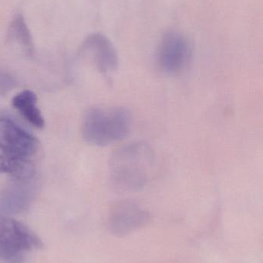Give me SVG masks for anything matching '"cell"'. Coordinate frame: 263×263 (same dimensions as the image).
<instances>
[{
    "instance_id": "obj_1",
    "label": "cell",
    "mask_w": 263,
    "mask_h": 263,
    "mask_svg": "<svg viewBox=\"0 0 263 263\" xmlns=\"http://www.w3.org/2000/svg\"><path fill=\"white\" fill-rule=\"evenodd\" d=\"M155 165V153L149 143L134 141L125 144L110 157L111 183L118 191H140L148 185Z\"/></svg>"
},
{
    "instance_id": "obj_2",
    "label": "cell",
    "mask_w": 263,
    "mask_h": 263,
    "mask_svg": "<svg viewBox=\"0 0 263 263\" xmlns=\"http://www.w3.org/2000/svg\"><path fill=\"white\" fill-rule=\"evenodd\" d=\"M132 126V116L124 106L95 107L90 109L82 125L83 138L95 146L105 147L127 137Z\"/></svg>"
},
{
    "instance_id": "obj_3",
    "label": "cell",
    "mask_w": 263,
    "mask_h": 263,
    "mask_svg": "<svg viewBox=\"0 0 263 263\" xmlns=\"http://www.w3.org/2000/svg\"><path fill=\"white\" fill-rule=\"evenodd\" d=\"M42 247L41 239L29 227L12 216L0 215V259L21 263L26 253Z\"/></svg>"
},
{
    "instance_id": "obj_4",
    "label": "cell",
    "mask_w": 263,
    "mask_h": 263,
    "mask_svg": "<svg viewBox=\"0 0 263 263\" xmlns=\"http://www.w3.org/2000/svg\"><path fill=\"white\" fill-rule=\"evenodd\" d=\"M190 55L191 49L188 40L178 32H168L159 43L157 65L166 75H177L186 67Z\"/></svg>"
},
{
    "instance_id": "obj_5",
    "label": "cell",
    "mask_w": 263,
    "mask_h": 263,
    "mask_svg": "<svg viewBox=\"0 0 263 263\" xmlns=\"http://www.w3.org/2000/svg\"><path fill=\"white\" fill-rule=\"evenodd\" d=\"M149 212L132 199H123L114 204L110 212L108 226L111 233L123 236L150 222Z\"/></svg>"
},
{
    "instance_id": "obj_6",
    "label": "cell",
    "mask_w": 263,
    "mask_h": 263,
    "mask_svg": "<svg viewBox=\"0 0 263 263\" xmlns=\"http://www.w3.org/2000/svg\"><path fill=\"white\" fill-rule=\"evenodd\" d=\"M37 186L32 179H12L0 192V213L12 216L21 214L30 207Z\"/></svg>"
},
{
    "instance_id": "obj_7",
    "label": "cell",
    "mask_w": 263,
    "mask_h": 263,
    "mask_svg": "<svg viewBox=\"0 0 263 263\" xmlns=\"http://www.w3.org/2000/svg\"><path fill=\"white\" fill-rule=\"evenodd\" d=\"M80 52L87 55L103 75H111L118 68L117 51L110 40L101 34L89 35L82 43Z\"/></svg>"
},
{
    "instance_id": "obj_8",
    "label": "cell",
    "mask_w": 263,
    "mask_h": 263,
    "mask_svg": "<svg viewBox=\"0 0 263 263\" xmlns=\"http://www.w3.org/2000/svg\"><path fill=\"white\" fill-rule=\"evenodd\" d=\"M0 145L6 149L29 158L37 150L38 142L35 136L17 124L9 117H0Z\"/></svg>"
},
{
    "instance_id": "obj_9",
    "label": "cell",
    "mask_w": 263,
    "mask_h": 263,
    "mask_svg": "<svg viewBox=\"0 0 263 263\" xmlns=\"http://www.w3.org/2000/svg\"><path fill=\"white\" fill-rule=\"evenodd\" d=\"M0 173L10 175L12 179H32L35 166L29 158L15 154L0 145Z\"/></svg>"
},
{
    "instance_id": "obj_10",
    "label": "cell",
    "mask_w": 263,
    "mask_h": 263,
    "mask_svg": "<svg viewBox=\"0 0 263 263\" xmlns=\"http://www.w3.org/2000/svg\"><path fill=\"white\" fill-rule=\"evenodd\" d=\"M12 106L20 115L37 129H43L45 120L37 106V95L31 90L19 92L12 100Z\"/></svg>"
},
{
    "instance_id": "obj_11",
    "label": "cell",
    "mask_w": 263,
    "mask_h": 263,
    "mask_svg": "<svg viewBox=\"0 0 263 263\" xmlns=\"http://www.w3.org/2000/svg\"><path fill=\"white\" fill-rule=\"evenodd\" d=\"M7 41L19 46L26 57H33L35 46L32 34L21 14L15 15L11 21L7 30Z\"/></svg>"
},
{
    "instance_id": "obj_12",
    "label": "cell",
    "mask_w": 263,
    "mask_h": 263,
    "mask_svg": "<svg viewBox=\"0 0 263 263\" xmlns=\"http://www.w3.org/2000/svg\"><path fill=\"white\" fill-rule=\"evenodd\" d=\"M15 77L7 71L0 68V93L4 94L12 90L16 86Z\"/></svg>"
}]
</instances>
